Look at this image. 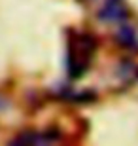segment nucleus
I'll return each instance as SVG.
<instances>
[{
	"instance_id": "nucleus-1",
	"label": "nucleus",
	"mask_w": 138,
	"mask_h": 146,
	"mask_svg": "<svg viewBox=\"0 0 138 146\" xmlns=\"http://www.w3.org/2000/svg\"><path fill=\"white\" fill-rule=\"evenodd\" d=\"M93 40L87 36H80L76 40V44H72L68 53V66H70V74L72 76H80L83 74L85 66H87V61L91 57V51H93Z\"/></svg>"
},
{
	"instance_id": "nucleus-2",
	"label": "nucleus",
	"mask_w": 138,
	"mask_h": 146,
	"mask_svg": "<svg viewBox=\"0 0 138 146\" xmlns=\"http://www.w3.org/2000/svg\"><path fill=\"white\" fill-rule=\"evenodd\" d=\"M98 17L104 19V21L112 23V21H119L125 17V8L121 6L119 0H106V4L100 8L98 11Z\"/></svg>"
},
{
	"instance_id": "nucleus-3",
	"label": "nucleus",
	"mask_w": 138,
	"mask_h": 146,
	"mask_svg": "<svg viewBox=\"0 0 138 146\" xmlns=\"http://www.w3.org/2000/svg\"><path fill=\"white\" fill-rule=\"evenodd\" d=\"M53 141L51 135H42V133H23L13 141V144H48Z\"/></svg>"
},
{
	"instance_id": "nucleus-4",
	"label": "nucleus",
	"mask_w": 138,
	"mask_h": 146,
	"mask_svg": "<svg viewBox=\"0 0 138 146\" xmlns=\"http://www.w3.org/2000/svg\"><path fill=\"white\" fill-rule=\"evenodd\" d=\"M119 40H121V44H125V46H134L136 40H134L133 29H131V27H123L121 33H119Z\"/></svg>"
}]
</instances>
